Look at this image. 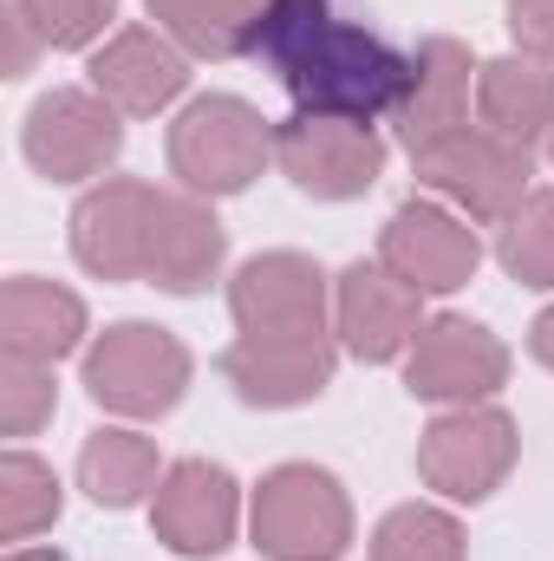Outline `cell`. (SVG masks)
I'll return each instance as SVG.
<instances>
[{
    "mask_svg": "<svg viewBox=\"0 0 554 561\" xmlns=\"http://www.w3.org/2000/svg\"><path fill=\"white\" fill-rule=\"evenodd\" d=\"M249 59L275 72L293 112L359 118V125L392 118L412 72V53H399L366 20L333 13V0H268L255 20Z\"/></svg>",
    "mask_w": 554,
    "mask_h": 561,
    "instance_id": "obj_1",
    "label": "cell"
},
{
    "mask_svg": "<svg viewBox=\"0 0 554 561\" xmlns=\"http://www.w3.org/2000/svg\"><path fill=\"white\" fill-rule=\"evenodd\" d=\"M189 379H196L189 346L157 320H112L79 353V386L92 392V405L105 419H125V424L170 419L183 405Z\"/></svg>",
    "mask_w": 554,
    "mask_h": 561,
    "instance_id": "obj_2",
    "label": "cell"
},
{
    "mask_svg": "<svg viewBox=\"0 0 554 561\" xmlns=\"http://www.w3.org/2000/svg\"><path fill=\"white\" fill-rule=\"evenodd\" d=\"M163 157H170L176 190L209 196V203L216 196H242L275 163V125L235 92H203V99L176 105Z\"/></svg>",
    "mask_w": 554,
    "mask_h": 561,
    "instance_id": "obj_3",
    "label": "cell"
},
{
    "mask_svg": "<svg viewBox=\"0 0 554 561\" xmlns=\"http://www.w3.org/2000/svg\"><path fill=\"white\" fill-rule=\"evenodd\" d=\"M249 549L262 561H339L353 549V496L326 463H275L249 496Z\"/></svg>",
    "mask_w": 554,
    "mask_h": 561,
    "instance_id": "obj_4",
    "label": "cell"
},
{
    "mask_svg": "<svg viewBox=\"0 0 554 561\" xmlns=\"http://www.w3.org/2000/svg\"><path fill=\"white\" fill-rule=\"evenodd\" d=\"M535 157L542 150H529V144H509L496 131H483V125H463L457 138L412 157V170L424 183V196L463 209L476 229H503L535 196Z\"/></svg>",
    "mask_w": 554,
    "mask_h": 561,
    "instance_id": "obj_5",
    "label": "cell"
},
{
    "mask_svg": "<svg viewBox=\"0 0 554 561\" xmlns=\"http://www.w3.org/2000/svg\"><path fill=\"white\" fill-rule=\"evenodd\" d=\"M522 457L516 419L483 399V405H443L417 437V483L437 490L443 503H489Z\"/></svg>",
    "mask_w": 554,
    "mask_h": 561,
    "instance_id": "obj_6",
    "label": "cell"
},
{
    "mask_svg": "<svg viewBox=\"0 0 554 561\" xmlns=\"http://www.w3.org/2000/svg\"><path fill=\"white\" fill-rule=\"evenodd\" d=\"M125 150V112L92 85H53L20 118V157L46 183H105Z\"/></svg>",
    "mask_w": 554,
    "mask_h": 561,
    "instance_id": "obj_7",
    "label": "cell"
},
{
    "mask_svg": "<svg viewBox=\"0 0 554 561\" xmlns=\"http://www.w3.org/2000/svg\"><path fill=\"white\" fill-rule=\"evenodd\" d=\"M385 157L392 150L379 125H359V118L293 112L275 125V170L313 203H359L366 190H379Z\"/></svg>",
    "mask_w": 554,
    "mask_h": 561,
    "instance_id": "obj_8",
    "label": "cell"
},
{
    "mask_svg": "<svg viewBox=\"0 0 554 561\" xmlns=\"http://www.w3.org/2000/svg\"><path fill=\"white\" fill-rule=\"evenodd\" d=\"M509 340L470 313H430L405 353V392L424 405H483L509 386Z\"/></svg>",
    "mask_w": 554,
    "mask_h": 561,
    "instance_id": "obj_9",
    "label": "cell"
},
{
    "mask_svg": "<svg viewBox=\"0 0 554 561\" xmlns=\"http://www.w3.org/2000/svg\"><path fill=\"white\" fill-rule=\"evenodd\" d=\"M249 523V503H242V483L229 463L216 457H176L150 496V529L170 556L183 561H216L235 549Z\"/></svg>",
    "mask_w": 554,
    "mask_h": 561,
    "instance_id": "obj_10",
    "label": "cell"
},
{
    "mask_svg": "<svg viewBox=\"0 0 554 561\" xmlns=\"http://www.w3.org/2000/svg\"><path fill=\"white\" fill-rule=\"evenodd\" d=\"M222 386L255 405V412H300L326 399L339 373V340L333 333H235L216 359Z\"/></svg>",
    "mask_w": 554,
    "mask_h": 561,
    "instance_id": "obj_11",
    "label": "cell"
},
{
    "mask_svg": "<svg viewBox=\"0 0 554 561\" xmlns=\"http://www.w3.org/2000/svg\"><path fill=\"white\" fill-rule=\"evenodd\" d=\"M379 262L405 280V287H417L424 300L430 294H457V287H470L476 268H483V236H476V222L463 209H450L437 196H412V203H399L385 216Z\"/></svg>",
    "mask_w": 554,
    "mask_h": 561,
    "instance_id": "obj_12",
    "label": "cell"
},
{
    "mask_svg": "<svg viewBox=\"0 0 554 561\" xmlns=\"http://www.w3.org/2000/svg\"><path fill=\"white\" fill-rule=\"evenodd\" d=\"M476 72H483V59L463 39H450V33L417 39L405 92H399V105L385 118L405 157H424L430 144H443V138H457L463 125H476Z\"/></svg>",
    "mask_w": 554,
    "mask_h": 561,
    "instance_id": "obj_13",
    "label": "cell"
},
{
    "mask_svg": "<svg viewBox=\"0 0 554 561\" xmlns=\"http://www.w3.org/2000/svg\"><path fill=\"white\" fill-rule=\"evenodd\" d=\"M157 203L163 190L143 176H105L85 183V196L72 203V262L92 280H143L150 268V229H157Z\"/></svg>",
    "mask_w": 554,
    "mask_h": 561,
    "instance_id": "obj_14",
    "label": "cell"
},
{
    "mask_svg": "<svg viewBox=\"0 0 554 561\" xmlns=\"http://www.w3.org/2000/svg\"><path fill=\"white\" fill-rule=\"evenodd\" d=\"M235 333H333V275L300 249H262L229 275Z\"/></svg>",
    "mask_w": 554,
    "mask_h": 561,
    "instance_id": "obj_15",
    "label": "cell"
},
{
    "mask_svg": "<svg viewBox=\"0 0 554 561\" xmlns=\"http://www.w3.org/2000/svg\"><path fill=\"white\" fill-rule=\"evenodd\" d=\"M424 294L405 287L385 262H346L333 275V340L359 366H392L405 359L424 327Z\"/></svg>",
    "mask_w": 554,
    "mask_h": 561,
    "instance_id": "obj_16",
    "label": "cell"
},
{
    "mask_svg": "<svg viewBox=\"0 0 554 561\" xmlns=\"http://www.w3.org/2000/svg\"><path fill=\"white\" fill-rule=\"evenodd\" d=\"M85 85L112 99L125 118H163L189 92V53L157 26H118L105 46H92Z\"/></svg>",
    "mask_w": 554,
    "mask_h": 561,
    "instance_id": "obj_17",
    "label": "cell"
},
{
    "mask_svg": "<svg viewBox=\"0 0 554 561\" xmlns=\"http://www.w3.org/2000/svg\"><path fill=\"white\" fill-rule=\"evenodd\" d=\"M222 262H229V229H222L216 203H209V196H189V190H163L143 280H150L157 294L189 300V294H203L209 280H222Z\"/></svg>",
    "mask_w": 554,
    "mask_h": 561,
    "instance_id": "obj_18",
    "label": "cell"
},
{
    "mask_svg": "<svg viewBox=\"0 0 554 561\" xmlns=\"http://www.w3.org/2000/svg\"><path fill=\"white\" fill-rule=\"evenodd\" d=\"M85 346H92V313L66 280L13 275L0 287V353L59 366V359L85 353Z\"/></svg>",
    "mask_w": 554,
    "mask_h": 561,
    "instance_id": "obj_19",
    "label": "cell"
},
{
    "mask_svg": "<svg viewBox=\"0 0 554 561\" xmlns=\"http://www.w3.org/2000/svg\"><path fill=\"white\" fill-rule=\"evenodd\" d=\"M476 125L509 144L542 150L554 131V66L529 53H496L476 72Z\"/></svg>",
    "mask_w": 554,
    "mask_h": 561,
    "instance_id": "obj_20",
    "label": "cell"
},
{
    "mask_svg": "<svg viewBox=\"0 0 554 561\" xmlns=\"http://www.w3.org/2000/svg\"><path fill=\"white\" fill-rule=\"evenodd\" d=\"M163 450L157 437H143L138 424H99L85 444H79V490L99 503V510H138L157 496L163 483Z\"/></svg>",
    "mask_w": 554,
    "mask_h": 561,
    "instance_id": "obj_21",
    "label": "cell"
},
{
    "mask_svg": "<svg viewBox=\"0 0 554 561\" xmlns=\"http://www.w3.org/2000/svg\"><path fill=\"white\" fill-rule=\"evenodd\" d=\"M157 33H170L189 59H249L255 20L268 0H143Z\"/></svg>",
    "mask_w": 554,
    "mask_h": 561,
    "instance_id": "obj_22",
    "label": "cell"
},
{
    "mask_svg": "<svg viewBox=\"0 0 554 561\" xmlns=\"http://www.w3.org/2000/svg\"><path fill=\"white\" fill-rule=\"evenodd\" d=\"M59 510H66V490H59L53 463L33 457L26 444H13V450L0 457V542H7V549L33 542L39 529L59 523Z\"/></svg>",
    "mask_w": 554,
    "mask_h": 561,
    "instance_id": "obj_23",
    "label": "cell"
},
{
    "mask_svg": "<svg viewBox=\"0 0 554 561\" xmlns=\"http://www.w3.org/2000/svg\"><path fill=\"white\" fill-rule=\"evenodd\" d=\"M366 556L372 561H470V536H463L457 510H443V503H399V510L379 516Z\"/></svg>",
    "mask_w": 554,
    "mask_h": 561,
    "instance_id": "obj_24",
    "label": "cell"
},
{
    "mask_svg": "<svg viewBox=\"0 0 554 561\" xmlns=\"http://www.w3.org/2000/svg\"><path fill=\"white\" fill-rule=\"evenodd\" d=\"M496 262H503L509 280H522L535 294H554V183H535V196L503 222Z\"/></svg>",
    "mask_w": 554,
    "mask_h": 561,
    "instance_id": "obj_25",
    "label": "cell"
},
{
    "mask_svg": "<svg viewBox=\"0 0 554 561\" xmlns=\"http://www.w3.org/2000/svg\"><path fill=\"white\" fill-rule=\"evenodd\" d=\"M33 33L46 39V53H92L112 39V20H118V0H13Z\"/></svg>",
    "mask_w": 554,
    "mask_h": 561,
    "instance_id": "obj_26",
    "label": "cell"
},
{
    "mask_svg": "<svg viewBox=\"0 0 554 561\" xmlns=\"http://www.w3.org/2000/svg\"><path fill=\"white\" fill-rule=\"evenodd\" d=\"M53 412H59V379H53V366L20 359V353H0V431L20 444V437H33L39 424H53Z\"/></svg>",
    "mask_w": 554,
    "mask_h": 561,
    "instance_id": "obj_27",
    "label": "cell"
},
{
    "mask_svg": "<svg viewBox=\"0 0 554 561\" xmlns=\"http://www.w3.org/2000/svg\"><path fill=\"white\" fill-rule=\"evenodd\" d=\"M503 26H509L516 53L554 66V0H503Z\"/></svg>",
    "mask_w": 554,
    "mask_h": 561,
    "instance_id": "obj_28",
    "label": "cell"
},
{
    "mask_svg": "<svg viewBox=\"0 0 554 561\" xmlns=\"http://www.w3.org/2000/svg\"><path fill=\"white\" fill-rule=\"evenodd\" d=\"M39 53H46V39H39V33H33V20L7 0V79H26Z\"/></svg>",
    "mask_w": 554,
    "mask_h": 561,
    "instance_id": "obj_29",
    "label": "cell"
},
{
    "mask_svg": "<svg viewBox=\"0 0 554 561\" xmlns=\"http://www.w3.org/2000/svg\"><path fill=\"white\" fill-rule=\"evenodd\" d=\"M529 359L554 373V300L542 307V313H535V320H529Z\"/></svg>",
    "mask_w": 554,
    "mask_h": 561,
    "instance_id": "obj_30",
    "label": "cell"
},
{
    "mask_svg": "<svg viewBox=\"0 0 554 561\" xmlns=\"http://www.w3.org/2000/svg\"><path fill=\"white\" fill-rule=\"evenodd\" d=\"M7 561H72L66 549H33V542H20V549H7Z\"/></svg>",
    "mask_w": 554,
    "mask_h": 561,
    "instance_id": "obj_31",
    "label": "cell"
},
{
    "mask_svg": "<svg viewBox=\"0 0 554 561\" xmlns=\"http://www.w3.org/2000/svg\"><path fill=\"white\" fill-rule=\"evenodd\" d=\"M542 157H549V163H554V131H549V144H542Z\"/></svg>",
    "mask_w": 554,
    "mask_h": 561,
    "instance_id": "obj_32",
    "label": "cell"
}]
</instances>
